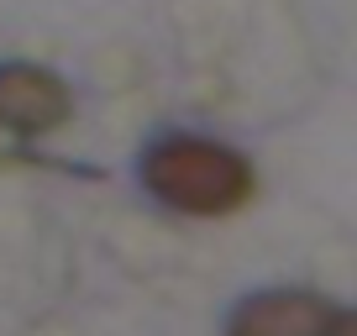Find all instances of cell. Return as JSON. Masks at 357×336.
I'll return each mask as SVG.
<instances>
[{
  "label": "cell",
  "instance_id": "obj_1",
  "mask_svg": "<svg viewBox=\"0 0 357 336\" xmlns=\"http://www.w3.org/2000/svg\"><path fill=\"white\" fill-rule=\"evenodd\" d=\"M142 190L174 215H236L257 190L247 153L195 132H168L142 153Z\"/></svg>",
  "mask_w": 357,
  "mask_h": 336
},
{
  "label": "cell",
  "instance_id": "obj_2",
  "mask_svg": "<svg viewBox=\"0 0 357 336\" xmlns=\"http://www.w3.org/2000/svg\"><path fill=\"white\" fill-rule=\"evenodd\" d=\"M74 95L53 68L37 63H0V126L16 137H47L68 121Z\"/></svg>",
  "mask_w": 357,
  "mask_h": 336
},
{
  "label": "cell",
  "instance_id": "obj_3",
  "mask_svg": "<svg viewBox=\"0 0 357 336\" xmlns=\"http://www.w3.org/2000/svg\"><path fill=\"white\" fill-rule=\"evenodd\" d=\"M336 305L315 289H257L226 321V336H331Z\"/></svg>",
  "mask_w": 357,
  "mask_h": 336
},
{
  "label": "cell",
  "instance_id": "obj_4",
  "mask_svg": "<svg viewBox=\"0 0 357 336\" xmlns=\"http://www.w3.org/2000/svg\"><path fill=\"white\" fill-rule=\"evenodd\" d=\"M331 336H357V310H336V326Z\"/></svg>",
  "mask_w": 357,
  "mask_h": 336
}]
</instances>
